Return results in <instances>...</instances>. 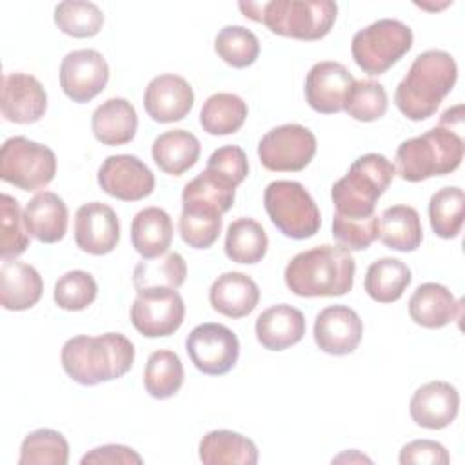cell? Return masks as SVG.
<instances>
[{
  "instance_id": "60d3db41",
  "label": "cell",
  "mask_w": 465,
  "mask_h": 465,
  "mask_svg": "<svg viewBox=\"0 0 465 465\" xmlns=\"http://www.w3.org/2000/svg\"><path fill=\"white\" fill-rule=\"evenodd\" d=\"M180 236L193 249H209L220 236L222 214L202 205H182Z\"/></svg>"
},
{
  "instance_id": "681fc988",
  "label": "cell",
  "mask_w": 465,
  "mask_h": 465,
  "mask_svg": "<svg viewBox=\"0 0 465 465\" xmlns=\"http://www.w3.org/2000/svg\"><path fill=\"white\" fill-rule=\"evenodd\" d=\"M461 125H463V105H456V107L447 109L440 118V127L454 131L456 127H461Z\"/></svg>"
},
{
  "instance_id": "30bf717a",
  "label": "cell",
  "mask_w": 465,
  "mask_h": 465,
  "mask_svg": "<svg viewBox=\"0 0 465 465\" xmlns=\"http://www.w3.org/2000/svg\"><path fill=\"white\" fill-rule=\"evenodd\" d=\"M316 154V136L300 124H285L267 131L258 142L260 163L269 171L296 173Z\"/></svg>"
},
{
  "instance_id": "603a6c76",
  "label": "cell",
  "mask_w": 465,
  "mask_h": 465,
  "mask_svg": "<svg viewBox=\"0 0 465 465\" xmlns=\"http://www.w3.org/2000/svg\"><path fill=\"white\" fill-rule=\"evenodd\" d=\"M209 302L216 312L227 318H243L256 309L260 302V289L251 276L229 271L213 282L209 289Z\"/></svg>"
},
{
  "instance_id": "836d02e7",
  "label": "cell",
  "mask_w": 465,
  "mask_h": 465,
  "mask_svg": "<svg viewBox=\"0 0 465 465\" xmlns=\"http://www.w3.org/2000/svg\"><path fill=\"white\" fill-rule=\"evenodd\" d=\"M187 276V263L182 254L167 252L165 256L142 260L133 271V285L143 289H178Z\"/></svg>"
},
{
  "instance_id": "2e32d148",
  "label": "cell",
  "mask_w": 465,
  "mask_h": 465,
  "mask_svg": "<svg viewBox=\"0 0 465 465\" xmlns=\"http://www.w3.org/2000/svg\"><path fill=\"white\" fill-rule=\"evenodd\" d=\"M120 240V222L113 207L102 202H89L78 207L74 214V242L93 256H104L114 251Z\"/></svg>"
},
{
  "instance_id": "f546056e",
  "label": "cell",
  "mask_w": 465,
  "mask_h": 465,
  "mask_svg": "<svg viewBox=\"0 0 465 465\" xmlns=\"http://www.w3.org/2000/svg\"><path fill=\"white\" fill-rule=\"evenodd\" d=\"M380 240L394 251H416L423 240L418 211L411 205L387 207L380 220Z\"/></svg>"
},
{
  "instance_id": "52a82bcc",
  "label": "cell",
  "mask_w": 465,
  "mask_h": 465,
  "mask_svg": "<svg viewBox=\"0 0 465 465\" xmlns=\"http://www.w3.org/2000/svg\"><path fill=\"white\" fill-rule=\"evenodd\" d=\"M412 47V31L407 24L394 18H381L360 29L351 42L356 65L378 76L389 71Z\"/></svg>"
},
{
  "instance_id": "d6a6232c",
  "label": "cell",
  "mask_w": 465,
  "mask_h": 465,
  "mask_svg": "<svg viewBox=\"0 0 465 465\" xmlns=\"http://www.w3.org/2000/svg\"><path fill=\"white\" fill-rule=\"evenodd\" d=\"M269 247L265 229L252 218L231 222L225 234V254L236 263L252 265L262 262Z\"/></svg>"
},
{
  "instance_id": "44dd1931",
  "label": "cell",
  "mask_w": 465,
  "mask_h": 465,
  "mask_svg": "<svg viewBox=\"0 0 465 465\" xmlns=\"http://www.w3.org/2000/svg\"><path fill=\"white\" fill-rule=\"evenodd\" d=\"M69 211L65 202L53 191L35 194L24 209V225L35 240L56 243L67 232Z\"/></svg>"
},
{
  "instance_id": "7a4b0ae2",
  "label": "cell",
  "mask_w": 465,
  "mask_h": 465,
  "mask_svg": "<svg viewBox=\"0 0 465 465\" xmlns=\"http://www.w3.org/2000/svg\"><path fill=\"white\" fill-rule=\"evenodd\" d=\"M456 78L458 65L447 51H423L414 58L407 74L398 84L394 104L409 120H427L452 91Z\"/></svg>"
},
{
  "instance_id": "f1b7e54d",
  "label": "cell",
  "mask_w": 465,
  "mask_h": 465,
  "mask_svg": "<svg viewBox=\"0 0 465 465\" xmlns=\"http://www.w3.org/2000/svg\"><path fill=\"white\" fill-rule=\"evenodd\" d=\"M198 456L202 463H238L254 465L258 461V449L252 440L227 430L218 429L207 432L198 445Z\"/></svg>"
},
{
  "instance_id": "5b68a950",
  "label": "cell",
  "mask_w": 465,
  "mask_h": 465,
  "mask_svg": "<svg viewBox=\"0 0 465 465\" xmlns=\"http://www.w3.org/2000/svg\"><path fill=\"white\" fill-rule=\"evenodd\" d=\"M463 138L445 127H432L401 142L396 149V173L405 182H421L456 171L463 160Z\"/></svg>"
},
{
  "instance_id": "9c48e42d",
  "label": "cell",
  "mask_w": 465,
  "mask_h": 465,
  "mask_svg": "<svg viewBox=\"0 0 465 465\" xmlns=\"http://www.w3.org/2000/svg\"><path fill=\"white\" fill-rule=\"evenodd\" d=\"M56 154L25 136H11L0 149V178L22 191H38L53 182Z\"/></svg>"
},
{
  "instance_id": "ab89813d",
  "label": "cell",
  "mask_w": 465,
  "mask_h": 465,
  "mask_svg": "<svg viewBox=\"0 0 465 465\" xmlns=\"http://www.w3.org/2000/svg\"><path fill=\"white\" fill-rule=\"evenodd\" d=\"M214 51L231 67L243 69L256 62L260 42L258 36L243 25H225L214 38Z\"/></svg>"
},
{
  "instance_id": "5bb4252c",
  "label": "cell",
  "mask_w": 465,
  "mask_h": 465,
  "mask_svg": "<svg viewBox=\"0 0 465 465\" xmlns=\"http://www.w3.org/2000/svg\"><path fill=\"white\" fill-rule=\"evenodd\" d=\"M154 174L134 154L107 156L98 169V185L116 200L138 202L154 189Z\"/></svg>"
},
{
  "instance_id": "7402d4cb",
  "label": "cell",
  "mask_w": 465,
  "mask_h": 465,
  "mask_svg": "<svg viewBox=\"0 0 465 465\" xmlns=\"http://www.w3.org/2000/svg\"><path fill=\"white\" fill-rule=\"evenodd\" d=\"M256 340L267 351H285L305 334L303 312L292 305L280 303L265 309L256 318Z\"/></svg>"
},
{
  "instance_id": "1f68e13d",
  "label": "cell",
  "mask_w": 465,
  "mask_h": 465,
  "mask_svg": "<svg viewBox=\"0 0 465 465\" xmlns=\"http://www.w3.org/2000/svg\"><path fill=\"white\" fill-rule=\"evenodd\" d=\"M247 104L234 93L211 94L200 111V125L213 136L236 133L247 118Z\"/></svg>"
},
{
  "instance_id": "ee69618b",
  "label": "cell",
  "mask_w": 465,
  "mask_h": 465,
  "mask_svg": "<svg viewBox=\"0 0 465 465\" xmlns=\"http://www.w3.org/2000/svg\"><path fill=\"white\" fill-rule=\"evenodd\" d=\"M96 280L87 271L74 269L58 278L53 300L64 311H84L96 300Z\"/></svg>"
},
{
  "instance_id": "d590c367",
  "label": "cell",
  "mask_w": 465,
  "mask_h": 465,
  "mask_svg": "<svg viewBox=\"0 0 465 465\" xmlns=\"http://www.w3.org/2000/svg\"><path fill=\"white\" fill-rule=\"evenodd\" d=\"M234 196L236 187L205 169L185 183L182 191V205H202L223 214L232 207Z\"/></svg>"
},
{
  "instance_id": "8d00e7d4",
  "label": "cell",
  "mask_w": 465,
  "mask_h": 465,
  "mask_svg": "<svg viewBox=\"0 0 465 465\" xmlns=\"http://www.w3.org/2000/svg\"><path fill=\"white\" fill-rule=\"evenodd\" d=\"M69 461V443L62 432L36 429L20 445L18 465H65Z\"/></svg>"
},
{
  "instance_id": "7dc6e473",
  "label": "cell",
  "mask_w": 465,
  "mask_h": 465,
  "mask_svg": "<svg viewBox=\"0 0 465 465\" xmlns=\"http://www.w3.org/2000/svg\"><path fill=\"white\" fill-rule=\"evenodd\" d=\"M398 461L401 465H447L450 461V456L447 449L432 440H414L401 447Z\"/></svg>"
},
{
  "instance_id": "d4e9b609",
  "label": "cell",
  "mask_w": 465,
  "mask_h": 465,
  "mask_svg": "<svg viewBox=\"0 0 465 465\" xmlns=\"http://www.w3.org/2000/svg\"><path fill=\"white\" fill-rule=\"evenodd\" d=\"M44 282L38 271L18 260H4L0 267V303L7 311H25L38 303Z\"/></svg>"
},
{
  "instance_id": "9a60e30c",
  "label": "cell",
  "mask_w": 465,
  "mask_h": 465,
  "mask_svg": "<svg viewBox=\"0 0 465 465\" xmlns=\"http://www.w3.org/2000/svg\"><path fill=\"white\" fill-rule=\"evenodd\" d=\"M352 84L354 76L343 64L332 60L318 62L307 73L305 100L316 113H340L343 111Z\"/></svg>"
},
{
  "instance_id": "c3c4849f",
  "label": "cell",
  "mask_w": 465,
  "mask_h": 465,
  "mask_svg": "<svg viewBox=\"0 0 465 465\" xmlns=\"http://www.w3.org/2000/svg\"><path fill=\"white\" fill-rule=\"evenodd\" d=\"M142 461H143L142 456L134 449L125 447V445H116V443L96 447V449L89 450L87 454H84L82 460H80L82 465H87V463H96V465H116V463L131 465V463H136V465H140Z\"/></svg>"
},
{
  "instance_id": "e575fe53",
  "label": "cell",
  "mask_w": 465,
  "mask_h": 465,
  "mask_svg": "<svg viewBox=\"0 0 465 465\" xmlns=\"http://www.w3.org/2000/svg\"><path fill=\"white\" fill-rule=\"evenodd\" d=\"M183 383V365L173 351H154L143 369V385L149 396L167 400L174 396Z\"/></svg>"
},
{
  "instance_id": "ba28073f",
  "label": "cell",
  "mask_w": 465,
  "mask_h": 465,
  "mask_svg": "<svg viewBox=\"0 0 465 465\" xmlns=\"http://www.w3.org/2000/svg\"><path fill=\"white\" fill-rule=\"evenodd\" d=\"M263 205L274 227L287 238L305 240L320 229V211L300 182H271L263 193Z\"/></svg>"
},
{
  "instance_id": "6da1fadb",
  "label": "cell",
  "mask_w": 465,
  "mask_h": 465,
  "mask_svg": "<svg viewBox=\"0 0 465 465\" xmlns=\"http://www.w3.org/2000/svg\"><path fill=\"white\" fill-rule=\"evenodd\" d=\"M60 360L73 381L93 387L127 374L134 361V345L120 332L80 334L64 343Z\"/></svg>"
},
{
  "instance_id": "e0dca14e",
  "label": "cell",
  "mask_w": 465,
  "mask_h": 465,
  "mask_svg": "<svg viewBox=\"0 0 465 465\" xmlns=\"http://www.w3.org/2000/svg\"><path fill=\"white\" fill-rule=\"evenodd\" d=\"M361 336L363 322L358 312L347 305H331L316 314L314 341L327 354L345 356L354 352Z\"/></svg>"
},
{
  "instance_id": "7bdbcfd3",
  "label": "cell",
  "mask_w": 465,
  "mask_h": 465,
  "mask_svg": "<svg viewBox=\"0 0 465 465\" xmlns=\"http://www.w3.org/2000/svg\"><path fill=\"white\" fill-rule=\"evenodd\" d=\"M387 91L374 80H354L343 111L358 122H374L387 113Z\"/></svg>"
},
{
  "instance_id": "74e56055",
  "label": "cell",
  "mask_w": 465,
  "mask_h": 465,
  "mask_svg": "<svg viewBox=\"0 0 465 465\" xmlns=\"http://www.w3.org/2000/svg\"><path fill=\"white\" fill-rule=\"evenodd\" d=\"M54 24L73 38H91L104 25V13L93 2L65 0L54 7Z\"/></svg>"
},
{
  "instance_id": "277c9868",
  "label": "cell",
  "mask_w": 465,
  "mask_h": 465,
  "mask_svg": "<svg viewBox=\"0 0 465 465\" xmlns=\"http://www.w3.org/2000/svg\"><path fill=\"white\" fill-rule=\"evenodd\" d=\"M240 11L262 22L274 35L296 40H320L336 22L338 5L331 0H271L240 2Z\"/></svg>"
},
{
  "instance_id": "83f0119b",
  "label": "cell",
  "mask_w": 465,
  "mask_h": 465,
  "mask_svg": "<svg viewBox=\"0 0 465 465\" xmlns=\"http://www.w3.org/2000/svg\"><path fill=\"white\" fill-rule=\"evenodd\" d=\"M154 163L171 176H182L200 158L198 138L185 129H171L156 136L153 142Z\"/></svg>"
},
{
  "instance_id": "f35d334b",
  "label": "cell",
  "mask_w": 465,
  "mask_h": 465,
  "mask_svg": "<svg viewBox=\"0 0 465 465\" xmlns=\"http://www.w3.org/2000/svg\"><path fill=\"white\" fill-rule=\"evenodd\" d=\"M429 222L436 236L456 238L463 225V191L460 187H443L429 200Z\"/></svg>"
},
{
  "instance_id": "cb8c5ba5",
  "label": "cell",
  "mask_w": 465,
  "mask_h": 465,
  "mask_svg": "<svg viewBox=\"0 0 465 465\" xmlns=\"http://www.w3.org/2000/svg\"><path fill=\"white\" fill-rule=\"evenodd\" d=\"M461 303L441 283H421L409 300V316L425 329H441L460 318Z\"/></svg>"
},
{
  "instance_id": "ffe728a7",
  "label": "cell",
  "mask_w": 465,
  "mask_h": 465,
  "mask_svg": "<svg viewBox=\"0 0 465 465\" xmlns=\"http://www.w3.org/2000/svg\"><path fill=\"white\" fill-rule=\"evenodd\" d=\"M460 409V394L449 381L434 380L420 389L411 398L409 412L416 425L430 430L449 427Z\"/></svg>"
},
{
  "instance_id": "8992f818",
  "label": "cell",
  "mask_w": 465,
  "mask_h": 465,
  "mask_svg": "<svg viewBox=\"0 0 465 465\" xmlns=\"http://www.w3.org/2000/svg\"><path fill=\"white\" fill-rule=\"evenodd\" d=\"M394 174V165L383 154L367 153L356 158L347 174L331 189L334 214L345 218H367L374 214L376 202L389 189Z\"/></svg>"
},
{
  "instance_id": "4316f807",
  "label": "cell",
  "mask_w": 465,
  "mask_h": 465,
  "mask_svg": "<svg viewBox=\"0 0 465 465\" xmlns=\"http://www.w3.org/2000/svg\"><path fill=\"white\" fill-rule=\"evenodd\" d=\"M173 240L171 216L160 207L138 211L131 222V243L143 258H158L167 252Z\"/></svg>"
},
{
  "instance_id": "d6986e66",
  "label": "cell",
  "mask_w": 465,
  "mask_h": 465,
  "mask_svg": "<svg viewBox=\"0 0 465 465\" xmlns=\"http://www.w3.org/2000/svg\"><path fill=\"white\" fill-rule=\"evenodd\" d=\"M2 116L15 124H35L47 111V93L27 73H7L2 82Z\"/></svg>"
},
{
  "instance_id": "f6af8a7d",
  "label": "cell",
  "mask_w": 465,
  "mask_h": 465,
  "mask_svg": "<svg viewBox=\"0 0 465 465\" xmlns=\"http://www.w3.org/2000/svg\"><path fill=\"white\" fill-rule=\"evenodd\" d=\"M332 236L340 247L347 251H363L372 245L380 236V220L376 214L367 218H345L334 214L332 218Z\"/></svg>"
},
{
  "instance_id": "bcb514c9",
  "label": "cell",
  "mask_w": 465,
  "mask_h": 465,
  "mask_svg": "<svg viewBox=\"0 0 465 465\" xmlns=\"http://www.w3.org/2000/svg\"><path fill=\"white\" fill-rule=\"evenodd\" d=\"M207 171L220 176L232 187H238L249 174L247 154L238 145L218 147L207 160Z\"/></svg>"
},
{
  "instance_id": "8fae6325",
  "label": "cell",
  "mask_w": 465,
  "mask_h": 465,
  "mask_svg": "<svg viewBox=\"0 0 465 465\" xmlns=\"http://www.w3.org/2000/svg\"><path fill=\"white\" fill-rule=\"evenodd\" d=\"M185 351L200 372L207 376H222L236 365L240 341L229 327L207 322L196 325L187 334Z\"/></svg>"
},
{
  "instance_id": "3957f363",
  "label": "cell",
  "mask_w": 465,
  "mask_h": 465,
  "mask_svg": "<svg viewBox=\"0 0 465 465\" xmlns=\"http://www.w3.org/2000/svg\"><path fill=\"white\" fill-rule=\"evenodd\" d=\"M356 262L340 245H320L298 252L285 267L287 289L303 298L343 296L354 285Z\"/></svg>"
},
{
  "instance_id": "4fadbf2b",
  "label": "cell",
  "mask_w": 465,
  "mask_h": 465,
  "mask_svg": "<svg viewBox=\"0 0 465 465\" xmlns=\"http://www.w3.org/2000/svg\"><path fill=\"white\" fill-rule=\"evenodd\" d=\"M107 82L109 65L96 49L71 51L60 64V87L76 104L91 102L105 89Z\"/></svg>"
},
{
  "instance_id": "484cf974",
  "label": "cell",
  "mask_w": 465,
  "mask_h": 465,
  "mask_svg": "<svg viewBox=\"0 0 465 465\" xmlns=\"http://www.w3.org/2000/svg\"><path fill=\"white\" fill-rule=\"evenodd\" d=\"M94 138L109 147L129 143L138 129V116L125 98H109L100 104L91 116Z\"/></svg>"
},
{
  "instance_id": "b9f144b4",
  "label": "cell",
  "mask_w": 465,
  "mask_h": 465,
  "mask_svg": "<svg viewBox=\"0 0 465 465\" xmlns=\"http://www.w3.org/2000/svg\"><path fill=\"white\" fill-rule=\"evenodd\" d=\"M0 256L2 260H15L29 247V232L24 225V213L20 203L11 194L0 196Z\"/></svg>"
},
{
  "instance_id": "4dcf8cb0",
  "label": "cell",
  "mask_w": 465,
  "mask_h": 465,
  "mask_svg": "<svg viewBox=\"0 0 465 465\" xmlns=\"http://www.w3.org/2000/svg\"><path fill=\"white\" fill-rule=\"evenodd\" d=\"M411 280V269L401 260L380 258L369 265L363 287L374 302L392 303L403 296Z\"/></svg>"
},
{
  "instance_id": "7c38bea8",
  "label": "cell",
  "mask_w": 465,
  "mask_h": 465,
  "mask_svg": "<svg viewBox=\"0 0 465 465\" xmlns=\"http://www.w3.org/2000/svg\"><path fill=\"white\" fill-rule=\"evenodd\" d=\"M185 316V305L176 289H143L138 291L131 305V322L145 338H162L174 334Z\"/></svg>"
},
{
  "instance_id": "ac0fdd59",
  "label": "cell",
  "mask_w": 465,
  "mask_h": 465,
  "mask_svg": "<svg viewBox=\"0 0 465 465\" xmlns=\"http://www.w3.org/2000/svg\"><path fill=\"white\" fill-rule=\"evenodd\" d=\"M194 105V93L191 84L178 74L154 76L143 93L145 113L160 124L183 120Z\"/></svg>"
}]
</instances>
